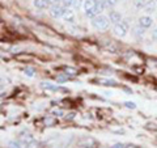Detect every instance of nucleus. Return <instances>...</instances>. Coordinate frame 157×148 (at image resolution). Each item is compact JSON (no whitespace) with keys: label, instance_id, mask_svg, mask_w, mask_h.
Returning a JSON list of instances; mask_svg holds the SVG:
<instances>
[{"label":"nucleus","instance_id":"nucleus-4","mask_svg":"<svg viewBox=\"0 0 157 148\" xmlns=\"http://www.w3.org/2000/svg\"><path fill=\"white\" fill-rule=\"evenodd\" d=\"M66 11V7H63L62 4H56V6H51L50 7V14L54 18H60L63 17Z\"/></svg>","mask_w":157,"mask_h":148},{"label":"nucleus","instance_id":"nucleus-10","mask_svg":"<svg viewBox=\"0 0 157 148\" xmlns=\"http://www.w3.org/2000/svg\"><path fill=\"white\" fill-rule=\"evenodd\" d=\"M98 81L102 83V85H106V87H115L117 85V83L114 80H109V79H100Z\"/></svg>","mask_w":157,"mask_h":148},{"label":"nucleus","instance_id":"nucleus-21","mask_svg":"<svg viewBox=\"0 0 157 148\" xmlns=\"http://www.w3.org/2000/svg\"><path fill=\"white\" fill-rule=\"evenodd\" d=\"M45 123L47 126H51V125L55 123V119H52V118H45Z\"/></svg>","mask_w":157,"mask_h":148},{"label":"nucleus","instance_id":"nucleus-6","mask_svg":"<svg viewBox=\"0 0 157 148\" xmlns=\"http://www.w3.org/2000/svg\"><path fill=\"white\" fill-rule=\"evenodd\" d=\"M152 24H153V20H152V17H149V16H141L139 18V25H141L144 29L151 28Z\"/></svg>","mask_w":157,"mask_h":148},{"label":"nucleus","instance_id":"nucleus-28","mask_svg":"<svg viewBox=\"0 0 157 148\" xmlns=\"http://www.w3.org/2000/svg\"><path fill=\"white\" fill-rule=\"evenodd\" d=\"M126 148H137L136 146H134V144H130V146H127Z\"/></svg>","mask_w":157,"mask_h":148},{"label":"nucleus","instance_id":"nucleus-20","mask_svg":"<svg viewBox=\"0 0 157 148\" xmlns=\"http://www.w3.org/2000/svg\"><path fill=\"white\" fill-rule=\"evenodd\" d=\"M124 106H126V107H128V109H135V107H136L135 102H130V101L124 102Z\"/></svg>","mask_w":157,"mask_h":148},{"label":"nucleus","instance_id":"nucleus-12","mask_svg":"<svg viewBox=\"0 0 157 148\" xmlns=\"http://www.w3.org/2000/svg\"><path fill=\"white\" fill-rule=\"evenodd\" d=\"M8 148H24V146L20 140H12L8 143Z\"/></svg>","mask_w":157,"mask_h":148},{"label":"nucleus","instance_id":"nucleus-11","mask_svg":"<svg viewBox=\"0 0 157 148\" xmlns=\"http://www.w3.org/2000/svg\"><path fill=\"white\" fill-rule=\"evenodd\" d=\"M134 34H135V36H137V37H141L144 34V28L141 25H136L134 28Z\"/></svg>","mask_w":157,"mask_h":148},{"label":"nucleus","instance_id":"nucleus-7","mask_svg":"<svg viewBox=\"0 0 157 148\" xmlns=\"http://www.w3.org/2000/svg\"><path fill=\"white\" fill-rule=\"evenodd\" d=\"M41 85H42V88L48 89V91H63V92H68L67 89H64V88H60V87H58V85H54V84L48 83V81H42Z\"/></svg>","mask_w":157,"mask_h":148},{"label":"nucleus","instance_id":"nucleus-15","mask_svg":"<svg viewBox=\"0 0 157 148\" xmlns=\"http://www.w3.org/2000/svg\"><path fill=\"white\" fill-rule=\"evenodd\" d=\"M102 3H104L105 8H110V7H114L115 6V0H102Z\"/></svg>","mask_w":157,"mask_h":148},{"label":"nucleus","instance_id":"nucleus-13","mask_svg":"<svg viewBox=\"0 0 157 148\" xmlns=\"http://www.w3.org/2000/svg\"><path fill=\"white\" fill-rule=\"evenodd\" d=\"M64 71L68 76H76L77 75V70L76 68H72V67H66L64 68Z\"/></svg>","mask_w":157,"mask_h":148},{"label":"nucleus","instance_id":"nucleus-27","mask_svg":"<svg viewBox=\"0 0 157 148\" xmlns=\"http://www.w3.org/2000/svg\"><path fill=\"white\" fill-rule=\"evenodd\" d=\"M11 51H12L13 54H16L17 51H20V47H18V46H13V47L11 49Z\"/></svg>","mask_w":157,"mask_h":148},{"label":"nucleus","instance_id":"nucleus-3","mask_svg":"<svg viewBox=\"0 0 157 148\" xmlns=\"http://www.w3.org/2000/svg\"><path fill=\"white\" fill-rule=\"evenodd\" d=\"M127 32H128V22L126 20H122L121 22H118L114 25V34L118 37H124Z\"/></svg>","mask_w":157,"mask_h":148},{"label":"nucleus","instance_id":"nucleus-5","mask_svg":"<svg viewBox=\"0 0 157 148\" xmlns=\"http://www.w3.org/2000/svg\"><path fill=\"white\" fill-rule=\"evenodd\" d=\"M63 20L66 22H70V24H75V12L70 8H66L64 14H63Z\"/></svg>","mask_w":157,"mask_h":148},{"label":"nucleus","instance_id":"nucleus-22","mask_svg":"<svg viewBox=\"0 0 157 148\" xmlns=\"http://www.w3.org/2000/svg\"><path fill=\"white\" fill-rule=\"evenodd\" d=\"M59 2L60 0H47V4L48 6H56V4H59Z\"/></svg>","mask_w":157,"mask_h":148},{"label":"nucleus","instance_id":"nucleus-19","mask_svg":"<svg viewBox=\"0 0 157 148\" xmlns=\"http://www.w3.org/2000/svg\"><path fill=\"white\" fill-rule=\"evenodd\" d=\"M52 114H54V115H58V117H60V115H63V114H64V111H63L62 109H54V110H52Z\"/></svg>","mask_w":157,"mask_h":148},{"label":"nucleus","instance_id":"nucleus-25","mask_svg":"<svg viewBox=\"0 0 157 148\" xmlns=\"http://www.w3.org/2000/svg\"><path fill=\"white\" fill-rule=\"evenodd\" d=\"M152 37L157 39V25H156L153 29H152Z\"/></svg>","mask_w":157,"mask_h":148},{"label":"nucleus","instance_id":"nucleus-14","mask_svg":"<svg viewBox=\"0 0 157 148\" xmlns=\"http://www.w3.org/2000/svg\"><path fill=\"white\" fill-rule=\"evenodd\" d=\"M24 73H25L28 77H33L34 75H36V70H34V68H32V67H26L25 70H24Z\"/></svg>","mask_w":157,"mask_h":148},{"label":"nucleus","instance_id":"nucleus-2","mask_svg":"<svg viewBox=\"0 0 157 148\" xmlns=\"http://www.w3.org/2000/svg\"><path fill=\"white\" fill-rule=\"evenodd\" d=\"M92 25L98 30H106L110 25V18L104 16V14H98V16L92 18Z\"/></svg>","mask_w":157,"mask_h":148},{"label":"nucleus","instance_id":"nucleus-18","mask_svg":"<svg viewBox=\"0 0 157 148\" xmlns=\"http://www.w3.org/2000/svg\"><path fill=\"white\" fill-rule=\"evenodd\" d=\"M68 79H70V76H68L67 73H66V75H59V76L56 77V80H58L59 83H63V81H67Z\"/></svg>","mask_w":157,"mask_h":148},{"label":"nucleus","instance_id":"nucleus-23","mask_svg":"<svg viewBox=\"0 0 157 148\" xmlns=\"http://www.w3.org/2000/svg\"><path fill=\"white\" fill-rule=\"evenodd\" d=\"M73 118H75V113H68V114L66 115V119L67 121H72Z\"/></svg>","mask_w":157,"mask_h":148},{"label":"nucleus","instance_id":"nucleus-17","mask_svg":"<svg viewBox=\"0 0 157 148\" xmlns=\"http://www.w3.org/2000/svg\"><path fill=\"white\" fill-rule=\"evenodd\" d=\"M81 4H82L81 0H72V8L73 9H78L81 7Z\"/></svg>","mask_w":157,"mask_h":148},{"label":"nucleus","instance_id":"nucleus-24","mask_svg":"<svg viewBox=\"0 0 157 148\" xmlns=\"http://www.w3.org/2000/svg\"><path fill=\"white\" fill-rule=\"evenodd\" d=\"M105 47L107 49V50H110L111 53H115V51H117V49H115L114 46H113V45H111V43H110V45H106Z\"/></svg>","mask_w":157,"mask_h":148},{"label":"nucleus","instance_id":"nucleus-9","mask_svg":"<svg viewBox=\"0 0 157 148\" xmlns=\"http://www.w3.org/2000/svg\"><path fill=\"white\" fill-rule=\"evenodd\" d=\"M34 7L38 8V9H45L48 4H47V0H34L33 2Z\"/></svg>","mask_w":157,"mask_h":148},{"label":"nucleus","instance_id":"nucleus-1","mask_svg":"<svg viewBox=\"0 0 157 148\" xmlns=\"http://www.w3.org/2000/svg\"><path fill=\"white\" fill-rule=\"evenodd\" d=\"M84 11L88 17H96L100 14L98 12V0H85L84 3Z\"/></svg>","mask_w":157,"mask_h":148},{"label":"nucleus","instance_id":"nucleus-8","mask_svg":"<svg viewBox=\"0 0 157 148\" xmlns=\"http://www.w3.org/2000/svg\"><path fill=\"white\" fill-rule=\"evenodd\" d=\"M109 18H110V22H113L115 25V24L118 22H121L122 21V16H121V13H118L115 11H111L110 14H109Z\"/></svg>","mask_w":157,"mask_h":148},{"label":"nucleus","instance_id":"nucleus-16","mask_svg":"<svg viewBox=\"0 0 157 148\" xmlns=\"http://www.w3.org/2000/svg\"><path fill=\"white\" fill-rule=\"evenodd\" d=\"M38 147V142L36 140H32V142H29L28 144L24 146V148H37Z\"/></svg>","mask_w":157,"mask_h":148},{"label":"nucleus","instance_id":"nucleus-26","mask_svg":"<svg viewBox=\"0 0 157 148\" xmlns=\"http://www.w3.org/2000/svg\"><path fill=\"white\" fill-rule=\"evenodd\" d=\"M111 148H126V147H124V144H122V143H117V144L113 146Z\"/></svg>","mask_w":157,"mask_h":148}]
</instances>
